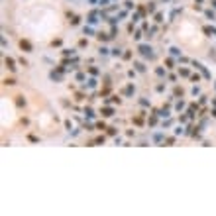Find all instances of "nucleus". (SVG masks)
I'll return each instance as SVG.
<instances>
[{"label":"nucleus","instance_id":"f257e3e1","mask_svg":"<svg viewBox=\"0 0 216 216\" xmlns=\"http://www.w3.org/2000/svg\"><path fill=\"white\" fill-rule=\"evenodd\" d=\"M20 47L26 49V51H32V43H30L28 39H20Z\"/></svg>","mask_w":216,"mask_h":216},{"label":"nucleus","instance_id":"f03ea898","mask_svg":"<svg viewBox=\"0 0 216 216\" xmlns=\"http://www.w3.org/2000/svg\"><path fill=\"white\" fill-rule=\"evenodd\" d=\"M4 63H6V67L10 69V71H16V67H14V59H12V57H8V59L4 61Z\"/></svg>","mask_w":216,"mask_h":216},{"label":"nucleus","instance_id":"7ed1b4c3","mask_svg":"<svg viewBox=\"0 0 216 216\" xmlns=\"http://www.w3.org/2000/svg\"><path fill=\"white\" fill-rule=\"evenodd\" d=\"M16 104H18V106H24V104H26L24 96H16Z\"/></svg>","mask_w":216,"mask_h":216},{"label":"nucleus","instance_id":"20e7f679","mask_svg":"<svg viewBox=\"0 0 216 216\" xmlns=\"http://www.w3.org/2000/svg\"><path fill=\"white\" fill-rule=\"evenodd\" d=\"M4 85H16L14 79H4Z\"/></svg>","mask_w":216,"mask_h":216}]
</instances>
